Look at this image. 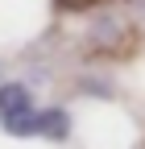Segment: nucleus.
Listing matches in <instances>:
<instances>
[{"mask_svg":"<svg viewBox=\"0 0 145 149\" xmlns=\"http://www.w3.org/2000/svg\"><path fill=\"white\" fill-rule=\"evenodd\" d=\"M25 108H33V91L25 83H0V124Z\"/></svg>","mask_w":145,"mask_h":149,"instance_id":"obj_2","label":"nucleus"},{"mask_svg":"<svg viewBox=\"0 0 145 149\" xmlns=\"http://www.w3.org/2000/svg\"><path fill=\"white\" fill-rule=\"evenodd\" d=\"M0 128L8 137H50V141H62L70 133V116L62 108H25L17 116H8Z\"/></svg>","mask_w":145,"mask_h":149,"instance_id":"obj_1","label":"nucleus"}]
</instances>
